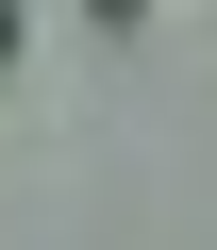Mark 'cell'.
Returning <instances> with one entry per match:
<instances>
[{"instance_id": "obj_1", "label": "cell", "mask_w": 217, "mask_h": 250, "mask_svg": "<svg viewBox=\"0 0 217 250\" xmlns=\"http://www.w3.org/2000/svg\"><path fill=\"white\" fill-rule=\"evenodd\" d=\"M0 50H17V0H0Z\"/></svg>"}]
</instances>
